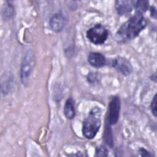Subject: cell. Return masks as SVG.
<instances>
[{
    "instance_id": "cell-8",
    "label": "cell",
    "mask_w": 157,
    "mask_h": 157,
    "mask_svg": "<svg viewBox=\"0 0 157 157\" xmlns=\"http://www.w3.org/2000/svg\"><path fill=\"white\" fill-rule=\"evenodd\" d=\"M136 1H117L115 8L120 15H124L130 13L134 8Z\"/></svg>"
},
{
    "instance_id": "cell-2",
    "label": "cell",
    "mask_w": 157,
    "mask_h": 157,
    "mask_svg": "<svg viewBox=\"0 0 157 157\" xmlns=\"http://www.w3.org/2000/svg\"><path fill=\"white\" fill-rule=\"evenodd\" d=\"M101 110L98 108L92 109L83 122L82 132L88 139H93L101 126Z\"/></svg>"
},
{
    "instance_id": "cell-7",
    "label": "cell",
    "mask_w": 157,
    "mask_h": 157,
    "mask_svg": "<svg viewBox=\"0 0 157 157\" xmlns=\"http://www.w3.org/2000/svg\"><path fill=\"white\" fill-rule=\"evenodd\" d=\"M67 18L63 13H57L50 18L49 25L52 31L59 33L61 31L67 23Z\"/></svg>"
},
{
    "instance_id": "cell-12",
    "label": "cell",
    "mask_w": 157,
    "mask_h": 157,
    "mask_svg": "<svg viewBox=\"0 0 157 157\" xmlns=\"http://www.w3.org/2000/svg\"><path fill=\"white\" fill-rule=\"evenodd\" d=\"M112 131L110 128V127H106L105 132H104V139L105 142V143L109 145L110 147H112L113 145V139H112Z\"/></svg>"
},
{
    "instance_id": "cell-9",
    "label": "cell",
    "mask_w": 157,
    "mask_h": 157,
    "mask_svg": "<svg viewBox=\"0 0 157 157\" xmlns=\"http://www.w3.org/2000/svg\"><path fill=\"white\" fill-rule=\"evenodd\" d=\"M88 61L91 66L99 68L105 65L106 59L104 56L101 53L92 52L90 53L88 58Z\"/></svg>"
},
{
    "instance_id": "cell-4",
    "label": "cell",
    "mask_w": 157,
    "mask_h": 157,
    "mask_svg": "<svg viewBox=\"0 0 157 157\" xmlns=\"http://www.w3.org/2000/svg\"><path fill=\"white\" fill-rule=\"evenodd\" d=\"M34 55L32 51L28 50L24 56L21 67V80L22 83L25 85L28 83L30 75L34 66Z\"/></svg>"
},
{
    "instance_id": "cell-15",
    "label": "cell",
    "mask_w": 157,
    "mask_h": 157,
    "mask_svg": "<svg viewBox=\"0 0 157 157\" xmlns=\"http://www.w3.org/2000/svg\"><path fill=\"white\" fill-rule=\"evenodd\" d=\"M13 14V7L10 4H8L4 10V15L6 18H10Z\"/></svg>"
},
{
    "instance_id": "cell-13",
    "label": "cell",
    "mask_w": 157,
    "mask_h": 157,
    "mask_svg": "<svg viewBox=\"0 0 157 157\" xmlns=\"http://www.w3.org/2000/svg\"><path fill=\"white\" fill-rule=\"evenodd\" d=\"M108 155L107 149L103 146H100L96 148V155L98 156H107Z\"/></svg>"
},
{
    "instance_id": "cell-11",
    "label": "cell",
    "mask_w": 157,
    "mask_h": 157,
    "mask_svg": "<svg viewBox=\"0 0 157 157\" xmlns=\"http://www.w3.org/2000/svg\"><path fill=\"white\" fill-rule=\"evenodd\" d=\"M134 8L137 13L142 14L146 12L148 8V1H136Z\"/></svg>"
},
{
    "instance_id": "cell-1",
    "label": "cell",
    "mask_w": 157,
    "mask_h": 157,
    "mask_svg": "<svg viewBox=\"0 0 157 157\" xmlns=\"http://www.w3.org/2000/svg\"><path fill=\"white\" fill-rule=\"evenodd\" d=\"M147 25L145 18L142 14L136 13L123 23L116 33L117 41L124 42L136 37Z\"/></svg>"
},
{
    "instance_id": "cell-16",
    "label": "cell",
    "mask_w": 157,
    "mask_h": 157,
    "mask_svg": "<svg viewBox=\"0 0 157 157\" xmlns=\"http://www.w3.org/2000/svg\"><path fill=\"white\" fill-rule=\"evenodd\" d=\"M96 78V75L94 74V73H90L88 75V80L91 82H94Z\"/></svg>"
},
{
    "instance_id": "cell-3",
    "label": "cell",
    "mask_w": 157,
    "mask_h": 157,
    "mask_svg": "<svg viewBox=\"0 0 157 157\" xmlns=\"http://www.w3.org/2000/svg\"><path fill=\"white\" fill-rule=\"evenodd\" d=\"M108 31L102 25L98 24L86 31V37L95 45L102 44L108 37Z\"/></svg>"
},
{
    "instance_id": "cell-6",
    "label": "cell",
    "mask_w": 157,
    "mask_h": 157,
    "mask_svg": "<svg viewBox=\"0 0 157 157\" xmlns=\"http://www.w3.org/2000/svg\"><path fill=\"white\" fill-rule=\"evenodd\" d=\"M112 67L124 75H129L132 71L130 62L126 58L120 56L114 58L112 61Z\"/></svg>"
},
{
    "instance_id": "cell-5",
    "label": "cell",
    "mask_w": 157,
    "mask_h": 157,
    "mask_svg": "<svg viewBox=\"0 0 157 157\" xmlns=\"http://www.w3.org/2000/svg\"><path fill=\"white\" fill-rule=\"evenodd\" d=\"M120 100L118 96H113L109 104L108 122L109 124H115L119 118L120 111Z\"/></svg>"
},
{
    "instance_id": "cell-17",
    "label": "cell",
    "mask_w": 157,
    "mask_h": 157,
    "mask_svg": "<svg viewBox=\"0 0 157 157\" xmlns=\"http://www.w3.org/2000/svg\"><path fill=\"white\" fill-rule=\"evenodd\" d=\"M139 153H140V155H141L142 156H150V155L149 154V153H148L145 149L142 148H141L139 149Z\"/></svg>"
},
{
    "instance_id": "cell-10",
    "label": "cell",
    "mask_w": 157,
    "mask_h": 157,
    "mask_svg": "<svg viewBox=\"0 0 157 157\" xmlns=\"http://www.w3.org/2000/svg\"><path fill=\"white\" fill-rule=\"evenodd\" d=\"M64 113L68 119H72L75 115V110L74 101L72 98H69L66 101L64 107Z\"/></svg>"
},
{
    "instance_id": "cell-18",
    "label": "cell",
    "mask_w": 157,
    "mask_h": 157,
    "mask_svg": "<svg viewBox=\"0 0 157 157\" xmlns=\"http://www.w3.org/2000/svg\"><path fill=\"white\" fill-rule=\"evenodd\" d=\"M151 16L153 17L154 15L155 16L154 17L156 18V9L155 7H151Z\"/></svg>"
},
{
    "instance_id": "cell-14",
    "label": "cell",
    "mask_w": 157,
    "mask_h": 157,
    "mask_svg": "<svg viewBox=\"0 0 157 157\" xmlns=\"http://www.w3.org/2000/svg\"><path fill=\"white\" fill-rule=\"evenodd\" d=\"M151 110L155 117H156V94L153 97L151 102Z\"/></svg>"
}]
</instances>
